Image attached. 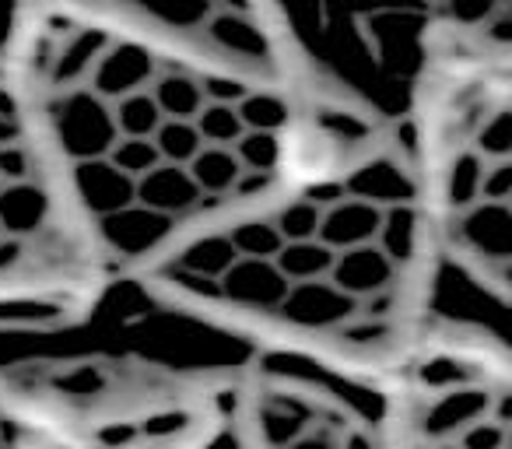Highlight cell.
Returning a JSON list of instances; mask_svg holds the SVG:
<instances>
[{
	"label": "cell",
	"mask_w": 512,
	"mask_h": 449,
	"mask_svg": "<svg viewBox=\"0 0 512 449\" xmlns=\"http://www.w3.org/2000/svg\"><path fill=\"white\" fill-rule=\"evenodd\" d=\"M57 137L60 148L74 158V162H95L113 151L120 141L113 123V106L102 102L88 88H71L64 102L57 106Z\"/></svg>",
	"instance_id": "cell-1"
},
{
	"label": "cell",
	"mask_w": 512,
	"mask_h": 449,
	"mask_svg": "<svg viewBox=\"0 0 512 449\" xmlns=\"http://www.w3.org/2000/svg\"><path fill=\"white\" fill-rule=\"evenodd\" d=\"M158 67L151 50L137 43H109V50L99 57L92 78H88V92H95L102 102H120L134 92H144L155 81Z\"/></svg>",
	"instance_id": "cell-2"
},
{
	"label": "cell",
	"mask_w": 512,
	"mask_h": 449,
	"mask_svg": "<svg viewBox=\"0 0 512 449\" xmlns=\"http://www.w3.org/2000/svg\"><path fill=\"white\" fill-rule=\"evenodd\" d=\"M358 302L348 299L344 292H337L330 281H306V285H292L285 295V302L278 306V313L285 320H292L295 327L309 330H327L341 327L355 316Z\"/></svg>",
	"instance_id": "cell-3"
},
{
	"label": "cell",
	"mask_w": 512,
	"mask_h": 449,
	"mask_svg": "<svg viewBox=\"0 0 512 449\" xmlns=\"http://www.w3.org/2000/svg\"><path fill=\"white\" fill-rule=\"evenodd\" d=\"M393 274H397V264H390L386 253L379 250L376 243H369V246H355V250L337 253L327 281L337 292L348 295V299L362 302V299H372V295H383L386 288H390Z\"/></svg>",
	"instance_id": "cell-4"
},
{
	"label": "cell",
	"mask_w": 512,
	"mask_h": 449,
	"mask_svg": "<svg viewBox=\"0 0 512 449\" xmlns=\"http://www.w3.org/2000/svg\"><path fill=\"white\" fill-rule=\"evenodd\" d=\"M218 288L225 299L249 309H267V313H274L288 295V281L281 278L274 260H235L218 278Z\"/></svg>",
	"instance_id": "cell-5"
},
{
	"label": "cell",
	"mask_w": 512,
	"mask_h": 449,
	"mask_svg": "<svg viewBox=\"0 0 512 449\" xmlns=\"http://www.w3.org/2000/svg\"><path fill=\"white\" fill-rule=\"evenodd\" d=\"M383 225V211L365 200L344 197L334 207H327L320 218V229H316V243H323L327 250L344 253L355 250V246L376 243V232Z\"/></svg>",
	"instance_id": "cell-6"
},
{
	"label": "cell",
	"mask_w": 512,
	"mask_h": 449,
	"mask_svg": "<svg viewBox=\"0 0 512 449\" xmlns=\"http://www.w3.org/2000/svg\"><path fill=\"white\" fill-rule=\"evenodd\" d=\"M344 193L355 200H365V204L379 207H400L414 200V179L400 169L393 158H372V162L358 165L348 179H344Z\"/></svg>",
	"instance_id": "cell-7"
},
{
	"label": "cell",
	"mask_w": 512,
	"mask_h": 449,
	"mask_svg": "<svg viewBox=\"0 0 512 449\" xmlns=\"http://www.w3.org/2000/svg\"><path fill=\"white\" fill-rule=\"evenodd\" d=\"M172 229V218L165 214H155L141 204H130L116 214H106L102 218V236L123 257H141V253L155 250Z\"/></svg>",
	"instance_id": "cell-8"
},
{
	"label": "cell",
	"mask_w": 512,
	"mask_h": 449,
	"mask_svg": "<svg viewBox=\"0 0 512 449\" xmlns=\"http://www.w3.org/2000/svg\"><path fill=\"white\" fill-rule=\"evenodd\" d=\"M134 204L148 207L165 218H176V214L190 211L193 204H200V190L190 179L186 165H155L148 176L137 179L134 186Z\"/></svg>",
	"instance_id": "cell-9"
},
{
	"label": "cell",
	"mask_w": 512,
	"mask_h": 449,
	"mask_svg": "<svg viewBox=\"0 0 512 449\" xmlns=\"http://www.w3.org/2000/svg\"><path fill=\"white\" fill-rule=\"evenodd\" d=\"M74 183H78V197L85 200V207L99 218L116 214L123 207L134 204V179H127L120 169L106 162V158H95V162H78L74 172Z\"/></svg>",
	"instance_id": "cell-10"
},
{
	"label": "cell",
	"mask_w": 512,
	"mask_h": 449,
	"mask_svg": "<svg viewBox=\"0 0 512 449\" xmlns=\"http://www.w3.org/2000/svg\"><path fill=\"white\" fill-rule=\"evenodd\" d=\"M488 393L484 390H474V386H453L446 390L425 414V435L428 439H439V442H449L470 428L474 421L488 418Z\"/></svg>",
	"instance_id": "cell-11"
},
{
	"label": "cell",
	"mask_w": 512,
	"mask_h": 449,
	"mask_svg": "<svg viewBox=\"0 0 512 449\" xmlns=\"http://www.w3.org/2000/svg\"><path fill=\"white\" fill-rule=\"evenodd\" d=\"M50 214V197L39 183H0V236L22 243L39 232Z\"/></svg>",
	"instance_id": "cell-12"
},
{
	"label": "cell",
	"mask_w": 512,
	"mask_h": 449,
	"mask_svg": "<svg viewBox=\"0 0 512 449\" xmlns=\"http://www.w3.org/2000/svg\"><path fill=\"white\" fill-rule=\"evenodd\" d=\"M460 236L467 246L491 260H505L512 253V218L509 204H474L463 211Z\"/></svg>",
	"instance_id": "cell-13"
},
{
	"label": "cell",
	"mask_w": 512,
	"mask_h": 449,
	"mask_svg": "<svg viewBox=\"0 0 512 449\" xmlns=\"http://www.w3.org/2000/svg\"><path fill=\"white\" fill-rule=\"evenodd\" d=\"M148 92H151V99H155L162 120L193 123L200 109H204V88H200V78H193V74H183V71L155 74Z\"/></svg>",
	"instance_id": "cell-14"
},
{
	"label": "cell",
	"mask_w": 512,
	"mask_h": 449,
	"mask_svg": "<svg viewBox=\"0 0 512 449\" xmlns=\"http://www.w3.org/2000/svg\"><path fill=\"white\" fill-rule=\"evenodd\" d=\"M106 50H109L106 32L81 29L78 36L67 39V46L60 50L57 64H53V81H57V85H81V81H88Z\"/></svg>",
	"instance_id": "cell-15"
},
{
	"label": "cell",
	"mask_w": 512,
	"mask_h": 449,
	"mask_svg": "<svg viewBox=\"0 0 512 449\" xmlns=\"http://www.w3.org/2000/svg\"><path fill=\"white\" fill-rule=\"evenodd\" d=\"M337 253L327 250L323 243L309 239V243H285L281 253L274 257V267L281 271V278L292 285H306V281H327L330 267H334Z\"/></svg>",
	"instance_id": "cell-16"
},
{
	"label": "cell",
	"mask_w": 512,
	"mask_h": 449,
	"mask_svg": "<svg viewBox=\"0 0 512 449\" xmlns=\"http://www.w3.org/2000/svg\"><path fill=\"white\" fill-rule=\"evenodd\" d=\"M186 172L204 197V193H232L242 176V165L232 148H200L193 162L186 165Z\"/></svg>",
	"instance_id": "cell-17"
},
{
	"label": "cell",
	"mask_w": 512,
	"mask_h": 449,
	"mask_svg": "<svg viewBox=\"0 0 512 449\" xmlns=\"http://www.w3.org/2000/svg\"><path fill=\"white\" fill-rule=\"evenodd\" d=\"M376 246L386 253L390 264H404L414 257V246H418V211L411 204L386 207L383 225L376 232Z\"/></svg>",
	"instance_id": "cell-18"
},
{
	"label": "cell",
	"mask_w": 512,
	"mask_h": 449,
	"mask_svg": "<svg viewBox=\"0 0 512 449\" xmlns=\"http://www.w3.org/2000/svg\"><path fill=\"white\" fill-rule=\"evenodd\" d=\"M235 260H239V257H235L228 236H211V239H200V243H193L190 250L183 253V260H179V271H186L190 278H197V281H218L221 274L235 264Z\"/></svg>",
	"instance_id": "cell-19"
},
{
	"label": "cell",
	"mask_w": 512,
	"mask_h": 449,
	"mask_svg": "<svg viewBox=\"0 0 512 449\" xmlns=\"http://www.w3.org/2000/svg\"><path fill=\"white\" fill-rule=\"evenodd\" d=\"M113 123L120 137H144V141H151L155 130L162 127V113H158L151 92L144 88V92H134L127 99L113 102Z\"/></svg>",
	"instance_id": "cell-20"
},
{
	"label": "cell",
	"mask_w": 512,
	"mask_h": 449,
	"mask_svg": "<svg viewBox=\"0 0 512 449\" xmlns=\"http://www.w3.org/2000/svg\"><path fill=\"white\" fill-rule=\"evenodd\" d=\"M228 243H232L235 257L239 260H274L285 246V239L278 236L274 221H242L228 232Z\"/></svg>",
	"instance_id": "cell-21"
},
{
	"label": "cell",
	"mask_w": 512,
	"mask_h": 449,
	"mask_svg": "<svg viewBox=\"0 0 512 449\" xmlns=\"http://www.w3.org/2000/svg\"><path fill=\"white\" fill-rule=\"evenodd\" d=\"M193 127H197L204 148H235V141L246 134L235 106H218V102H204V109L197 113Z\"/></svg>",
	"instance_id": "cell-22"
},
{
	"label": "cell",
	"mask_w": 512,
	"mask_h": 449,
	"mask_svg": "<svg viewBox=\"0 0 512 449\" xmlns=\"http://www.w3.org/2000/svg\"><path fill=\"white\" fill-rule=\"evenodd\" d=\"M242 127L246 130H260V134H278L288 123V102L278 99L271 92H249L246 99L235 106Z\"/></svg>",
	"instance_id": "cell-23"
},
{
	"label": "cell",
	"mask_w": 512,
	"mask_h": 449,
	"mask_svg": "<svg viewBox=\"0 0 512 449\" xmlns=\"http://www.w3.org/2000/svg\"><path fill=\"white\" fill-rule=\"evenodd\" d=\"M151 141H155L165 165H190L193 155L204 148L197 127H193V123H179V120H162V127L155 130Z\"/></svg>",
	"instance_id": "cell-24"
},
{
	"label": "cell",
	"mask_w": 512,
	"mask_h": 449,
	"mask_svg": "<svg viewBox=\"0 0 512 449\" xmlns=\"http://www.w3.org/2000/svg\"><path fill=\"white\" fill-rule=\"evenodd\" d=\"M211 39L214 43H221L225 50L232 53H246V57H260V53L267 50L264 36H260V29H256L249 18L242 15H218L211 22Z\"/></svg>",
	"instance_id": "cell-25"
},
{
	"label": "cell",
	"mask_w": 512,
	"mask_h": 449,
	"mask_svg": "<svg viewBox=\"0 0 512 449\" xmlns=\"http://www.w3.org/2000/svg\"><path fill=\"white\" fill-rule=\"evenodd\" d=\"M106 162L137 183V179L148 176L155 165H162V155H158L155 141H144V137H120V141L113 144V151L106 155Z\"/></svg>",
	"instance_id": "cell-26"
},
{
	"label": "cell",
	"mask_w": 512,
	"mask_h": 449,
	"mask_svg": "<svg viewBox=\"0 0 512 449\" xmlns=\"http://www.w3.org/2000/svg\"><path fill=\"white\" fill-rule=\"evenodd\" d=\"M235 158H239L242 172H264L271 176L281 162V141L278 134H260V130H246V134L235 141Z\"/></svg>",
	"instance_id": "cell-27"
},
{
	"label": "cell",
	"mask_w": 512,
	"mask_h": 449,
	"mask_svg": "<svg viewBox=\"0 0 512 449\" xmlns=\"http://www.w3.org/2000/svg\"><path fill=\"white\" fill-rule=\"evenodd\" d=\"M481 176H484V158L474 155V151H463L453 162V169H449V204L456 211H467V207L477 204Z\"/></svg>",
	"instance_id": "cell-28"
},
{
	"label": "cell",
	"mask_w": 512,
	"mask_h": 449,
	"mask_svg": "<svg viewBox=\"0 0 512 449\" xmlns=\"http://www.w3.org/2000/svg\"><path fill=\"white\" fill-rule=\"evenodd\" d=\"M320 218H323L320 207L309 204L306 197H299L281 207L278 218H274V229H278V236L285 239V243H309V239H316Z\"/></svg>",
	"instance_id": "cell-29"
},
{
	"label": "cell",
	"mask_w": 512,
	"mask_h": 449,
	"mask_svg": "<svg viewBox=\"0 0 512 449\" xmlns=\"http://www.w3.org/2000/svg\"><path fill=\"white\" fill-rule=\"evenodd\" d=\"M509 148H512V123H509V113H495L481 130H477V144H474V155H481L484 162H502L509 158Z\"/></svg>",
	"instance_id": "cell-30"
},
{
	"label": "cell",
	"mask_w": 512,
	"mask_h": 449,
	"mask_svg": "<svg viewBox=\"0 0 512 449\" xmlns=\"http://www.w3.org/2000/svg\"><path fill=\"white\" fill-rule=\"evenodd\" d=\"M509 197H512V165H509V158H502V162H484L477 204H509Z\"/></svg>",
	"instance_id": "cell-31"
},
{
	"label": "cell",
	"mask_w": 512,
	"mask_h": 449,
	"mask_svg": "<svg viewBox=\"0 0 512 449\" xmlns=\"http://www.w3.org/2000/svg\"><path fill=\"white\" fill-rule=\"evenodd\" d=\"M505 442H509V432H505L502 421L481 418L470 428H463V432L456 435L453 446L456 449H505Z\"/></svg>",
	"instance_id": "cell-32"
},
{
	"label": "cell",
	"mask_w": 512,
	"mask_h": 449,
	"mask_svg": "<svg viewBox=\"0 0 512 449\" xmlns=\"http://www.w3.org/2000/svg\"><path fill=\"white\" fill-rule=\"evenodd\" d=\"M32 169H36V162H32V155L22 148V141L0 148V183H29Z\"/></svg>",
	"instance_id": "cell-33"
},
{
	"label": "cell",
	"mask_w": 512,
	"mask_h": 449,
	"mask_svg": "<svg viewBox=\"0 0 512 449\" xmlns=\"http://www.w3.org/2000/svg\"><path fill=\"white\" fill-rule=\"evenodd\" d=\"M264 432H267V439H271L274 446L285 449V446H292V442L299 439L306 428H302V421L292 418L288 411H278V407H271V411L264 414Z\"/></svg>",
	"instance_id": "cell-34"
},
{
	"label": "cell",
	"mask_w": 512,
	"mask_h": 449,
	"mask_svg": "<svg viewBox=\"0 0 512 449\" xmlns=\"http://www.w3.org/2000/svg\"><path fill=\"white\" fill-rule=\"evenodd\" d=\"M200 88H204V102H218V106H239L249 95V88L235 78H207L200 81Z\"/></svg>",
	"instance_id": "cell-35"
},
{
	"label": "cell",
	"mask_w": 512,
	"mask_h": 449,
	"mask_svg": "<svg viewBox=\"0 0 512 449\" xmlns=\"http://www.w3.org/2000/svg\"><path fill=\"white\" fill-rule=\"evenodd\" d=\"M285 449H341V446H337L327 432H302L299 439H295L292 446H285Z\"/></svg>",
	"instance_id": "cell-36"
},
{
	"label": "cell",
	"mask_w": 512,
	"mask_h": 449,
	"mask_svg": "<svg viewBox=\"0 0 512 449\" xmlns=\"http://www.w3.org/2000/svg\"><path fill=\"white\" fill-rule=\"evenodd\" d=\"M267 183H271V176H264V172H242L232 193H239V197H249L253 190H264Z\"/></svg>",
	"instance_id": "cell-37"
},
{
	"label": "cell",
	"mask_w": 512,
	"mask_h": 449,
	"mask_svg": "<svg viewBox=\"0 0 512 449\" xmlns=\"http://www.w3.org/2000/svg\"><path fill=\"white\" fill-rule=\"evenodd\" d=\"M18 257H22V243H15V239H0V274L8 271V267H15Z\"/></svg>",
	"instance_id": "cell-38"
},
{
	"label": "cell",
	"mask_w": 512,
	"mask_h": 449,
	"mask_svg": "<svg viewBox=\"0 0 512 449\" xmlns=\"http://www.w3.org/2000/svg\"><path fill=\"white\" fill-rule=\"evenodd\" d=\"M22 141V123L11 120V116H0V148L4 144H18Z\"/></svg>",
	"instance_id": "cell-39"
},
{
	"label": "cell",
	"mask_w": 512,
	"mask_h": 449,
	"mask_svg": "<svg viewBox=\"0 0 512 449\" xmlns=\"http://www.w3.org/2000/svg\"><path fill=\"white\" fill-rule=\"evenodd\" d=\"M0 116H11V120H18V102H15V95L4 92V88H0Z\"/></svg>",
	"instance_id": "cell-40"
},
{
	"label": "cell",
	"mask_w": 512,
	"mask_h": 449,
	"mask_svg": "<svg viewBox=\"0 0 512 449\" xmlns=\"http://www.w3.org/2000/svg\"><path fill=\"white\" fill-rule=\"evenodd\" d=\"M207 449H239V439H235L232 432H221L218 439L207 442Z\"/></svg>",
	"instance_id": "cell-41"
},
{
	"label": "cell",
	"mask_w": 512,
	"mask_h": 449,
	"mask_svg": "<svg viewBox=\"0 0 512 449\" xmlns=\"http://www.w3.org/2000/svg\"><path fill=\"white\" fill-rule=\"evenodd\" d=\"M344 449H372L369 446V439H365V435H348V439H344Z\"/></svg>",
	"instance_id": "cell-42"
},
{
	"label": "cell",
	"mask_w": 512,
	"mask_h": 449,
	"mask_svg": "<svg viewBox=\"0 0 512 449\" xmlns=\"http://www.w3.org/2000/svg\"><path fill=\"white\" fill-rule=\"evenodd\" d=\"M439 449H456V446H449V442H446V446H439Z\"/></svg>",
	"instance_id": "cell-43"
},
{
	"label": "cell",
	"mask_w": 512,
	"mask_h": 449,
	"mask_svg": "<svg viewBox=\"0 0 512 449\" xmlns=\"http://www.w3.org/2000/svg\"><path fill=\"white\" fill-rule=\"evenodd\" d=\"M0 239H4V236H0Z\"/></svg>",
	"instance_id": "cell-44"
}]
</instances>
